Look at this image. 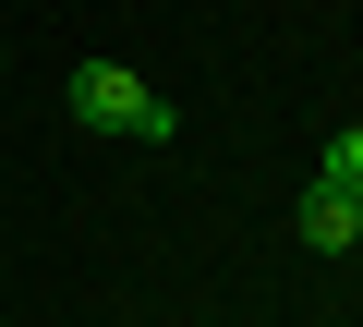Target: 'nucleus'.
Listing matches in <instances>:
<instances>
[{
    "label": "nucleus",
    "mask_w": 363,
    "mask_h": 327,
    "mask_svg": "<svg viewBox=\"0 0 363 327\" xmlns=\"http://www.w3.org/2000/svg\"><path fill=\"white\" fill-rule=\"evenodd\" d=\"M291 231H303V255H363V218H351V194H327V182L291 206Z\"/></svg>",
    "instance_id": "obj_2"
},
{
    "label": "nucleus",
    "mask_w": 363,
    "mask_h": 327,
    "mask_svg": "<svg viewBox=\"0 0 363 327\" xmlns=\"http://www.w3.org/2000/svg\"><path fill=\"white\" fill-rule=\"evenodd\" d=\"M315 182H327V194H363V121H339V133H327V157H315Z\"/></svg>",
    "instance_id": "obj_3"
},
{
    "label": "nucleus",
    "mask_w": 363,
    "mask_h": 327,
    "mask_svg": "<svg viewBox=\"0 0 363 327\" xmlns=\"http://www.w3.org/2000/svg\"><path fill=\"white\" fill-rule=\"evenodd\" d=\"M61 109H73V133H109V145H169V133H182V109H169L133 61H73V73H61Z\"/></svg>",
    "instance_id": "obj_1"
}]
</instances>
